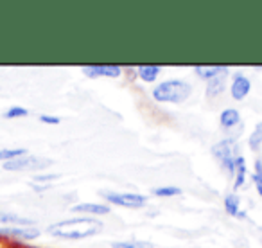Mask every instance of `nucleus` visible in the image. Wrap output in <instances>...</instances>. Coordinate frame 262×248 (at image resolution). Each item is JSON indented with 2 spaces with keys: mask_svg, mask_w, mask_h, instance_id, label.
I'll list each match as a JSON object with an SVG mask.
<instances>
[{
  "mask_svg": "<svg viewBox=\"0 0 262 248\" xmlns=\"http://www.w3.org/2000/svg\"><path fill=\"white\" fill-rule=\"evenodd\" d=\"M212 155L219 160V164L223 166L225 171H228L233 176L235 171V160L239 155V148H237L235 139H223L217 144L212 146Z\"/></svg>",
  "mask_w": 262,
  "mask_h": 248,
  "instance_id": "nucleus-3",
  "label": "nucleus"
},
{
  "mask_svg": "<svg viewBox=\"0 0 262 248\" xmlns=\"http://www.w3.org/2000/svg\"><path fill=\"white\" fill-rule=\"evenodd\" d=\"M81 70L88 77H119L122 74V67L119 65H84Z\"/></svg>",
  "mask_w": 262,
  "mask_h": 248,
  "instance_id": "nucleus-6",
  "label": "nucleus"
},
{
  "mask_svg": "<svg viewBox=\"0 0 262 248\" xmlns=\"http://www.w3.org/2000/svg\"><path fill=\"white\" fill-rule=\"evenodd\" d=\"M27 110L22 108V106H11L8 112L4 113L6 119H18V117H27Z\"/></svg>",
  "mask_w": 262,
  "mask_h": 248,
  "instance_id": "nucleus-22",
  "label": "nucleus"
},
{
  "mask_svg": "<svg viewBox=\"0 0 262 248\" xmlns=\"http://www.w3.org/2000/svg\"><path fill=\"white\" fill-rule=\"evenodd\" d=\"M248 144H250V148L253 151H257L258 148H260V144H262V122L255 124L253 132H251L250 139H248Z\"/></svg>",
  "mask_w": 262,
  "mask_h": 248,
  "instance_id": "nucleus-17",
  "label": "nucleus"
},
{
  "mask_svg": "<svg viewBox=\"0 0 262 248\" xmlns=\"http://www.w3.org/2000/svg\"><path fill=\"white\" fill-rule=\"evenodd\" d=\"M194 72L203 79H212V77L219 76V74H228V67L226 65H196Z\"/></svg>",
  "mask_w": 262,
  "mask_h": 248,
  "instance_id": "nucleus-10",
  "label": "nucleus"
},
{
  "mask_svg": "<svg viewBox=\"0 0 262 248\" xmlns=\"http://www.w3.org/2000/svg\"><path fill=\"white\" fill-rule=\"evenodd\" d=\"M40 122L51 124V126H56V124H59V117H54V115H40Z\"/></svg>",
  "mask_w": 262,
  "mask_h": 248,
  "instance_id": "nucleus-23",
  "label": "nucleus"
},
{
  "mask_svg": "<svg viewBox=\"0 0 262 248\" xmlns=\"http://www.w3.org/2000/svg\"><path fill=\"white\" fill-rule=\"evenodd\" d=\"M104 223L97 218H70L63 219V221L52 223L47 229V232L52 237H59V239L67 241H77V239H86V237L97 236L102 232Z\"/></svg>",
  "mask_w": 262,
  "mask_h": 248,
  "instance_id": "nucleus-1",
  "label": "nucleus"
},
{
  "mask_svg": "<svg viewBox=\"0 0 262 248\" xmlns=\"http://www.w3.org/2000/svg\"><path fill=\"white\" fill-rule=\"evenodd\" d=\"M219 122H221L223 128L232 130L241 122V113L237 112L235 108H226V110H223L221 115H219Z\"/></svg>",
  "mask_w": 262,
  "mask_h": 248,
  "instance_id": "nucleus-13",
  "label": "nucleus"
},
{
  "mask_svg": "<svg viewBox=\"0 0 262 248\" xmlns=\"http://www.w3.org/2000/svg\"><path fill=\"white\" fill-rule=\"evenodd\" d=\"M260 232H262V226H260Z\"/></svg>",
  "mask_w": 262,
  "mask_h": 248,
  "instance_id": "nucleus-26",
  "label": "nucleus"
},
{
  "mask_svg": "<svg viewBox=\"0 0 262 248\" xmlns=\"http://www.w3.org/2000/svg\"><path fill=\"white\" fill-rule=\"evenodd\" d=\"M61 178V175H45V176H36L34 182H56Z\"/></svg>",
  "mask_w": 262,
  "mask_h": 248,
  "instance_id": "nucleus-24",
  "label": "nucleus"
},
{
  "mask_svg": "<svg viewBox=\"0 0 262 248\" xmlns=\"http://www.w3.org/2000/svg\"><path fill=\"white\" fill-rule=\"evenodd\" d=\"M8 248H26V246H18V244H11V246H8Z\"/></svg>",
  "mask_w": 262,
  "mask_h": 248,
  "instance_id": "nucleus-25",
  "label": "nucleus"
},
{
  "mask_svg": "<svg viewBox=\"0 0 262 248\" xmlns=\"http://www.w3.org/2000/svg\"><path fill=\"white\" fill-rule=\"evenodd\" d=\"M192 94V88L187 81L182 79H167L162 81L160 85L153 88L151 95L157 102H183L185 99H189V95Z\"/></svg>",
  "mask_w": 262,
  "mask_h": 248,
  "instance_id": "nucleus-2",
  "label": "nucleus"
},
{
  "mask_svg": "<svg viewBox=\"0 0 262 248\" xmlns=\"http://www.w3.org/2000/svg\"><path fill=\"white\" fill-rule=\"evenodd\" d=\"M76 214H88V216H106L110 214V205L108 203H88V201H83V203H77L70 209Z\"/></svg>",
  "mask_w": 262,
  "mask_h": 248,
  "instance_id": "nucleus-8",
  "label": "nucleus"
},
{
  "mask_svg": "<svg viewBox=\"0 0 262 248\" xmlns=\"http://www.w3.org/2000/svg\"><path fill=\"white\" fill-rule=\"evenodd\" d=\"M0 236H9L13 239H36L40 237L38 229H20V226H9V229L0 230Z\"/></svg>",
  "mask_w": 262,
  "mask_h": 248,
  "instance_id": "nucleus-9",
  "label": "nucleus"
},
{
  "mask_svg": "<svg viewBox=\"0 0 262 248\" xmlns=\"http://www.w3.org/2000/svg\"><path fill=\"white\" fill-rule=\"evenodd\" d=\"M251 90V83L246 76L243 74H235L232 79V85H230V94L235 101H243Z\"/></svg>",
  "mask_w": 262,
  "mask_h": 248,
  "instance_id": "nucleus-7",
  "label": "nucleus"
},
{
  "mask_svg": "<svg viewBox=\"0 0 262 248\" xmlns=\"http://www.w3.org/2000/svg\"><path fill=\"white\" fill-rule=\"evenodd\" d=\"M225 211L228 212L230 216H233V218H239V219L246 218V212L241 211V200H239V196H237L235 193L226 194V198H225Z\"/></svg>",
  "mask_w": 262,
  "mask_h": 248,
  "instance_id": "nucleus-11",
  "label": "nucleus"
},
{
  "mask_svg": "<svg viewBox=\"0 0 262 248\" xmlns=\"http://www.w3.org/2000/svg\"><path fill=\"white\" fill-rule=\"evenodd\" d=\"M24 155H27L26 150H22V148H8V150H0V160H13V158H18V157H24Z\"/></svg>",
  "mask_w": 262,
  "mask_h": 248,
  "instance_id": "nucleus-19",
  "label": "nucleus"
},
{
  "mask_svg": "<svg viewBox=\"0 0 262 248\" xmlns=\"http://www.w3.org/2000/svg\"><path fill=\"white\" fill-rule=\"evenodd\" d=\"M246 160H244L243 157H237L235 160V171H233V176H235V180H233V189H241V187L246 183Z\"/></svg>",
  "mask_w": 262,
  "mask_h": 248,
  "instance_id": "nucleus-16",
  "label": "nucleus"
},
{
  "mask_svg": "<svg viewBox=\"0 0 262 248\" xmlns=\"http://www.w3.org/2000/svg\"><path fill=\"white\" fill-rule=\"evenodd\" d=\"M155 196H160V198H172V196H178L182 194V189L174 185H167V187H155L153 189Z\"/></svg>",
  "mask_w": 262,
  "mask_h": 248,
  "instance_id": "nucleus-18",
  "label": "nucleus"
},
{
  "mask_svg": "<svg viewBox=\"0 0 262 248\" xmlns=\"http://www.w3.org/2000/svg\"><path fill=\"white\" fill-rule=\"evenodd\" d=\"M0 223L9 226H31L34 221L31 218H22V216L11 214V212H0Z\"/></svg>",
  "mask_w": 262,
  "mask_h": 248,
  "instance_id": "nucleus-14",
  "label": "nucleus"
},
{
  "mask_svg": "<svg viewBox=\"0 0 262 248\" xmlns=\"http://www.w3.org/2000/svg\"><path fill=\"white\" fill-rule=\"evenodd\" d=\"M253 182H255V187H257L258 196L262 198V160H260V158H257V160H255V166H253Z\"/></svg>",
  "mask_w": 262,
  "mask_h": 248,
  "instance_id": "nucleus-21",
  "label": "nucleus"
},
{
  "mask_svg": "<svg viewBox=\"0 0 262 248\" xmlns=\"http://www.w3.org/2000/svg\"><path fill=\"white\" fill-rule=\"evenodd\" d=\"M52 164L49 158L33 157V155H24V157L13 158V160L4 162L6 171H38V169H45Z\"/></svg>",
  "mask_w": 262,
  "mask_h": 248,
  "instance_id": "nucleus-4",
  "label": "nucleus"
},
{
  "mask_svg": "<svg viewBox=\"0 0 262 248\" xmlns=\"http://www.w3.org/2000/svg\"><path fill=\"white\" fill-rule=\"evenodd\" d=\"M226 88V74H219V76L212 77L207 81V95L208 97H217L225 92Z\"/></svg>",
  "mask_w": 262,
  "mask_h": 248,
  "instance_id": "nucleus-12",
  "label": "nucleus"
},
{
  "mask_svg": "<svg viewBox=\"0 0 262 248\" xmlns=\"http://www.w3.org/2000/svg\"><path fill=\"white\" fill-rule=\"evenodd\" d=\"M160 70H162V67H158V65H140L139 69H137V72H139V77L144 83H153V81H157L158 76H160Z\"/></svg>",
  "mask_w": 262,
  "mask_h": 248,
  "instance_id": "nucleus-15",
  "label": "nucleus"
},
{
  "mask_svg": "<svg viewBox=\"0 0 262 248\" xmlns=\"http://www.w3.org/2000/svg\"><path fill=\"white\" fill-rule=\"evenodd\" d=\"M101 196L104 198L108 203H115L119 207H126V209H142L146 207V196L142 194H133V193H101Z\"/></svg>",
  "mask_w": 262,
  "mask_h": 248,
  "instance_id": "nucleus-5",
  "label": "nucleus"
},
{
  "mask_svg": "<svg viewBox=\"0 0 262 248\" xmlns=\"http://www.w3.org/2000/svg\"><path fill=\"white\" fill-rule=\"evenodd\" d=\"M113 248H155L151 243L146 241H115L112 244Z\"/></svg>",
  "mask_w": 262,
  "mask_h": 248,
  "instance_id": "nucleus-20",
  "label": "nucleus"
}]
</instances>
